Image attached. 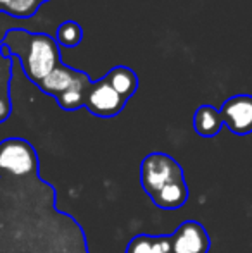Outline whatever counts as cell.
Wrapping results in <instances>:
<instances>
[{"instance_id":"cell-8","label":"cell","mask_w":252,"mask_h":253,"mask_svg":"<svg viewBox=\"0 0 252 253\" xmlns=\"http://www.w3.org/2000/svg\"><path fill=\"white\" fill-rule=\"evenodd\" d=\"M80 69H74V67L64 66L61 62L54 71H52L49 76H45L40 83L37 84L44 93L50 95V97L57 98L59 95H62L67 88L73 84V81L76 80V74Z\"/></svg>"},{"instance_id":"cell-16","label":"cell","mask_w":252,"mask_h":253,"mask_svg":"<svg viewBox=\"0 0 252 253\" xmlns=\"http://www.w3.org/2000/svg\"><path fill=\"white\" fill-rule=\"evenodd\" d=\"M40 2H42V3H45V2H49V0H40Z\"/></svg>"},{"instance_id":"cell-5","label":"cell","mask_w":252,"mask_h":253,"mask_svg":"<svg viewBox=\"0 0 252 253\" xmlns=\"http://www.w3.org/2000/svg\"><path fill=\"white\" fill-rule=\"evenodd\" d=\"M223 124L237 136L252 133V95L230 97L219 109Z\"/></svg>"},{"instance_id":"cell-7","label":"cell","mask_w":252,"mask_h":253,"mask_svg":"<svg viewBox=\"0 0 252 253\" xmlns=\"http://www.w3.org/2000/svg\"><path fill=\"white\" fill-rule=\"evenodd\" d=\"M14 57L9 55V50L0 42V124L9 119L12 112L10 102V78H12Z\"/></svg>"},{"instance_id":"cell-11","label":"cell","mask_w":252,"mask_h":253,"mask_svg":"<svg viewBox=\"0 0 252 253\" xmlns=\"http://www.w3.org/2000/svg\"><path fill=\"white\" fill-rule=\"evenodd\" d=\"M223 119L221 114L212 105H201L194 114V129L199 136L212 138L221 131Z\"/></svg>"},{"instance_id":"cell-1","label":"cell","mask_w":252,"mask_h":253,"mask_svg":"<svg viewBox=\"0 0 252 253\" xmlns=\"http://www.w3.org/2000/svg\"><path fill=\"white\" fill-rule=\"evenodd\" d=\"M0 253H90L87 234L55 205V190L40 177L0 169Z\"/></svg>"},{"instance_id":"cell-13","label":"cell","mask_w":252,"mask_h":253,"mask_svg":"<svg viewBox=\"0 0 252 253\" xmlns=\"http://www.w3.org/2000/svg\"><path fill=\"white\" fill-rule=\"evenodd\" d=\"M125 253H173L171 252V234L151 236L138 234L128 243Z\"/></svg>"},{"instance_id":"cell-10","label":"cell","mask_w":252,"mask_h":253,"mask_svg":"<svg viewBox=\"0 0 252 253\" xmlns=\"http://www.w3.org/2000/svg\"><path fill=\"white\" fill-rule=\"evenodd\" d=\"M90 76L85 71H78L76 80L73 81V84L62 95H59L55 98L59 107L64 110H78L81 107H85V98H87V93L90 90Z\"/></svg>"},{"instance_id":"cell-14","label":"cell","mask_w":252,"mask_h":253,"mask_svg":"<svg viewBox=\"0 0 252 253\" xmlns=\"http://www.w3.org/2000/svg\"><path fill=\"white\" fill-rule=\"evenodd\" d=\"M40 5V0H0V12L24 19V17H33Z\"/></svg>"},{"instance_id":"cell-12","label":"cell","mask_w":252,"mask_h":253,"mask_svg":"<svg viewBox=\"0 0 252 253\" xmlns=\"http://www.w3.org/2000/svg\"><path fill=\"white\" fill-rule=\"evenodd\" d=\"M105 80L107 83L121 95L125 100H130L135 93H137L138 88V76L133 69L126 66H116L105 74Z\"/></svg>"},{"instance_id":"cell-4","label":"cell","mask_w":252,"mask_h":253,"mask_svg":"<svg viewBox=\"0 0 252 253\" xmlns=\"http://www.w3.org/2000/svg\"><path fill=\"white\" fill-rule=\"evenodd\" d=\"M125 98L107 83L105 78L99 81H92L90 90L85 98V107L88 109V112L94 114L97 117H114L125 109L126 105Z\"/></svg>"},{"instance_id":"cell-3","label":"cell","mask_w":252,"mask_h":253,"mask_svg":"<svg viewBox=\"0 0 252 253\" xmlns=\"http://www.w3.org/2000/svg\"><path fill=\"white\" fill-rule=\"evenodd\" d=\"M185 179L183 169L171 155L162 152L149 153L140 166V181L142 188L149 197H154L162 186L171 181Z\"/></svg>"},{"instance_id":"cell-9","label":"cell","mask_w":252,"mask_h":253,"mask_svg":"<svg viewBox=\"0 0 252 253\" xmlns=\"http://www.w3.org/2000/svg\"><path fill=\"white\" fill-rule=\"evenodd\" d=\"M155 207L162 210H175L183 207L189 200V188L185 179L171 181L166 186H162L154 197L151 198Z\"/></svg>"},{"instance_id":"cell-15","label":"cell","mask_w":252,"mask_h":253,"mask_svg":"<svg viewBox=\"0 0 252 253\" xmlns=\"http://www.w3.org/2000/svg\"><path fill=\"white\" fill-rule=\"evenodd\" d=\"M83 40V30L76 21H64L61 26L57 28V33H55V42L62 47L73 48L76 45L81 43Z\"/></svg>"},{"instance_id":"cell-2","label":"cell","mask_w":252,"mask_h":253,"mask_svg":"<svg viewBox=\"0 0 252 253\" xmlns=\"http://www.w3.org/2000/svg\"><path fill=\"white\" fill-rule=\"evenodd\" d=\"M0 42L9 50L10 57L19 59L26 78L35 84L61 64L59 43L47 33H31L28 30L12 28L5 31Z\"/></svg>"},{"instance_id":"cell-6","label":"cell","mask_w":252,"mask_h":253,"mask_svg":"<svg viewBox=\"0 0 252 253\" xmlns=\"http://www.w3.org/2000/svg\"><path fill=\"white\" fill-rule=\"evenodd\" d=\"M211 250V238L197 220H185L171 234L173 253H207Z\"/></svg>"}]
</instances>
